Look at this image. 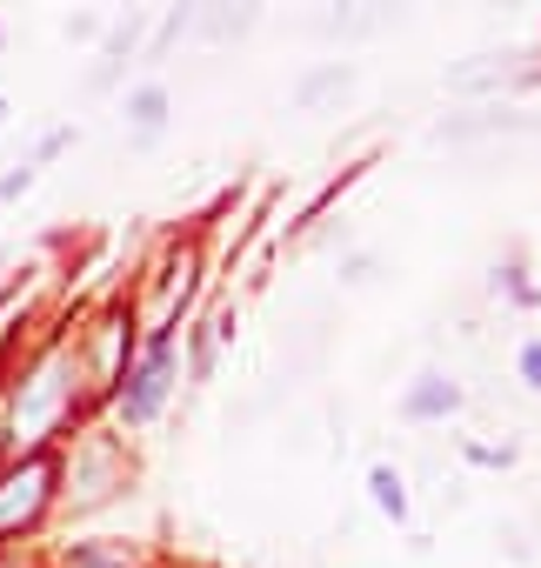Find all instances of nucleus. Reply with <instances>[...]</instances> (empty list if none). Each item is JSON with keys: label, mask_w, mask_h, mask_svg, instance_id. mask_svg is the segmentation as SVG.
<instances>
[{"label": "nucleus", "mask_w": 541, "mask_h": 568, "mask_svg": "<svg viewBox=\"0 0 541 568\" xmlns=\"http://www.w3.org/2000/svg\"><path fill=\"white\" fill-rule=\"evenodd\" d=\"M247 21L254 14H207V41H234V34H247Z\"/></svg>", "instance_id": "9"}, {"label": "nucleus", "mask_w": 541, "mask_h": 568, "mask_svg": "<svg viewBox=\"0 0 541 568\" xmlns=\"http://www.w3.org/2000/svg\"><path fill=\"white\" fill-rule=\"evenodd\" d=\"M521 382H528V388H541V342L521 355Z\"/></svg>", "instance_id": "10"}, {"label": "nucleus", "mask_w": 541, "mask_h": 568, "mask_svg": "<svg viewBox=\"0 0 541 568\" xmlns=\"http://www.w3.org/2000/svg\"><path fill=\"white\" fill-rule=\"evenodd\" d=\"M335 88H348V68H341V61H335V68H321L315 81H302V108H315V101H321V94H335Z\"/></svg>", "instance_id": "7"}, {"label": "nucleus", "mask_w": 541, "mask_h": 568, "mask_svg": "<svg viewBox=\"0 0 541 568\" xmlns=\"http://www.w3.org/2000/svg\"><path fill=\"white\" fill-rule=\"evenodd\" d=\"M375 508H388V515H408V495H401V475L395 468H375Z\"/></svg>", "instance_id": "6"}, {"label": "nucleus", "mask_w": 541, "mask_h": 568, "mask_svg": "<svg viewBox=\"0 0 541 568\" xmlns=\"http://www.w3.org/2000/svg\"><path fill=\"white\" fill-rule=\"evenodd\" d=\"M455 408H461V388L441 382V375H421V388L408 395V415L415 422H435V415H455Z\"/></svg>", "instance_id": "4"}, {"label": "nucleus", "mask_w": 541, "mask_h": 568, "mask_svg": "<svg viewBox=\"0 0 541 568\" xmlns=\"http://www.w3.org/2000/svg\"><path fill=\"white\" fill-rule=\"evenodd\" d=\"M68 408H74V382H68L61 355H48V362L14 388V435H8V442H14V455H21V448L34 455V448L61 428V415H68Z\"/></svg>", "instance_id": "1"}, {"label": "nucleus", "mask_w": 541, "mask_h": 568, "mask_svg": "<svg viewBox=\"0 0 541 568\" xmlns=\"http://www.w3.org/2000/svg\"><path fill=\"white\" fill-rule=\"evenodd\" d=\"M28 181H34V168H21V174H8V181H0V201H14V194H28Z\"/></svg>", "instance_id": "11"}, {"label": "nucleus", "mask_w": 541, "mask_h": 568, "mask_svg": "<svg viewBox=\"0 0 541 568\" xmlns=\"http://www.w3.org/2000/svg\"><path fill=\"white\" fill-rule=\"evenodd\" d=\"M127 114H134V121L154 134V128L167 121V94H161V88H134V94H127Z\"/></svg>", "instance_id": "5"}, {"label": "nucleus", "mask_w": 541, "mask_h": 568, "mask_svg": "<svg viewBox=\"0 0 541 568\" xmlns=\"http://www.w3.org/2000/svg\"><path fill=\"white\" fill-rule=\"evenodd\" d=\"M167 375H174V348H167V335L147 348V362L134 368V388H127V415L134 422H147L154 408H161V395H167Z\"/></svg>", "instance_id": "3"}, {"label": "nucleus", "mask_w": 541, "mask_h": 568, "mask_svg": "<svg viewBox=\"0 0 541 568\" xmlns=\"http://www.w3.org/2000/svg\"><path fill=\"white\" fill-rule=\"evenodd\" d=\"M68 568H127V548H74Z\"/></svg>", "instance_id": "8"}, {"label": "nucleus", "mask_w": 541, "mask_h": 568, "mask_svg": "<svg viewBox=\"0 0 541 568\" xmlns=\"http://www.w3.org/2000/svg\"><path fill=\"white\" fill-rule=\"evenodd\" d=\"M0 121H8V101H0Z\"/></svg>", "instance_id": "12"}, {"label": "nucleus", "mask_w": 541, "mask_h": 568, "mask_svg": "<svg viewBox=\"0 0 541 568\" xmlns=\"http://www.w3.org/2000/svg\"><path fill=\"white\" fill-rule=\"evenodd\" d=\"M48 481H54V468L41 462V455H28L8 481H0V535H14V528H28L34 515H41V501H48Z\"/></svg>", "instance_id": "2"}]
</instances>
